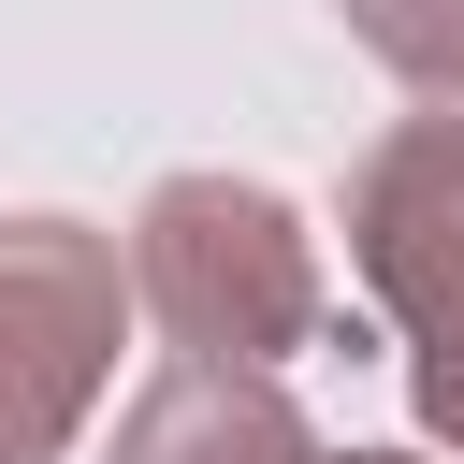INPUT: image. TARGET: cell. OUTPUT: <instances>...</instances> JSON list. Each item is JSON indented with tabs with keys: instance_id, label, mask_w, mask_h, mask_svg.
Wrapping results in <instances>:
<instances>
[{
	"instance_id": "6da1fadb",
	"label": "cell",
	"mask_w": 464,
	"mask_h": 464,
	"mask_svg": "<svg viewBox=\"0 0 464 464\" xmlns=\"http://www.w3.org/2000/svg\"><path fill=\"white\" fill-rule=\"evenodd\" d=\"M130 290L174 348H218V362H276L319 334V261L290 232L276 188H232V174H174L130 232Z\"/></svg>"
},
{
	"instance_id": "7a4b0ae2",
	"label": "cell",
	"mask_w": 464,
	"mask_h": 464,
	"mask_svg": "<svg viewBox=\"0 0 464 464\" xmlns=\"http://www.w3.org/2000/svg\"><path fill=\"white\" fill-rule=\"evenodd\" d=\"M130 261L72 218H0V464H58V435L102 406L116 377V319H130Z\"/></svg>"
},
{
	"instance_id": "3957f363",
	"label": "cell",
	"mask_w": 464,
	"mask_h": 464,
	"mask_svg": "<svg viewBox=\"0 0 464 464\" xmlns=\"http://www.w3.org/2000/svg\"><path fill=\"white\" fill-rule=\"evenodd\" d=\"M348 246L377 276V304L406 319V377H420V420L464 450V116H406L362 188H348Z\"/></svg>"
},
{
	"instance_id": "277c9868",
	"label": "cell",
	"mask_w": 464,
	"mask_h": 464,
	"mask_svg": "<svg viewBox=\"0 0 464 464\" xmlns=\"http://www.w3.org/2000/svg\"><path fill=\"white\" fill-rule=\"evenodd\" d=\"M116 464H319L304 406L276 392V362H218V348H174L130 420H116Z\"/></svg>"
},
{
	"instance_id": "5b68a950",
	"label": "cell",
	"mask_w": 464,
	"mask_h": 464,
	"mask_svg": "<svg viewBox=\"0 0 464 464\" xmlns=\"http://www.w3.org/2000/svg\"><path fill=\"white\" fill-rule=\"evenodd\" d=\"M348 29H362L406 87H435V102L464 116V0H348Z\"/></svg>"
},
{
	"instance_id": "8992f818",
	"label": "cell",
	"mask_w": 464,
	"mask_h": 464,
	"mask_svg": "<svg viewBox=\"0 0 464 464\" xmlns=\"http://www.w3.org/2000/svg\"><path fill=\"white\" fill-rule=\"evenodd\" d=\"M348 464H406V450H348Z\"/></svg>"
}]
</instances>
